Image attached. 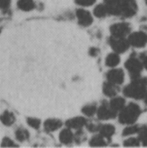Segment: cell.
I'll list each match as a JSON object with an SVG mask.
<instances>
[{"label": "cell", "instance_id": "cell-1", "mask_svg": "<svg viewBox=\"0 0 147 148\" xmlns=\"http://www.w3.org/2000/svg\"><path fill=\"white\" fill-rule=\"evenodd\" d=\"M108 14L125 18L133 17L138 11L135 0H104Z\"/></svg>", "mask_w": 147, "mask_h": 148}, {"label": "cell", "instance_id": "cell-5", "mask_svg": "<svg viewBox=\"0 0 147 148\" xmlns=\"http://www.w3.org/2000/svg\"><path fill=\"white\" fill-rule=\"evenodd\" d=\"M108 43L113 50L118 54L125 53L130 48L129 42L126 37H115L111 36L108 38Z\"/></svg>", "mask_w": 147, "mask_h": 148}, {"label": "cell", "instance_id": "cell-15", "mask_svg": "<svg viewBox=\"0 0 147 148\" xmlns=\"http://www.w3.org/2000/svg\"><path fill=\"white\" fill-rule=\"evenodd\" d=\"M60 141L64 145H70L74 142V134L70 128L67 127L60 133L59 135Z\"/></svg>", "mask_w": 147, "mask_h": 148}, {"label": "cell", "instance_id": "cell-6", "mask_svg": "<svg viewBox=\"0 0 147 148\" xmlns=\"http://www.w3.org/2000/svg\"><path fill=\"white\" fill-rule=\"evenodd\" d=\"M96 114L99 120L107 121L115 118L117 116V112L114 111L107 101H103L101 105L97 108Z\"/></svg>", "mask_w": 147, "mask_h": 148}, {"label": "cell", "instance_id": "cell-18", "mask_svg": "<svg viewBox=\"0 0 147 148\" xmlns=\"http://www.w3.org/2000/svg\"><path fill=\"white\" fill-rule=\"evenodd\" d=\"M0 121L3 125L9 127V126H11L14 124L16 118H15V115L13 114V113H11L10 111H4L0 115Z\"/></svg>", "mask_w": 147, "mask_h": 148}, {"label": "cell", "instance_id": "cell-13", "mask_svg": "<svg viewBox=\"0 0 147 148\" xmlns=\"http://www.w3.org/2000/svg\"><path fill=\"white\" fill-rule=\"evenodd\" d=\"M100 134L107 140L111 141L112 137L113 136L114 133H115V127L112 124H105V125H101L99 130Z\"/></svg>", "mask_w": 147, "mask_h": 148}, {"label": "cell", "instance_id": "cell-25", "mask_svg": "<svg viewBox=\"0 0 147 148\" xmlns=\"http://www.w3.org/2000/svg\"><path fill=\"white\" fill-rule=\"evenodd\" d=\"M87 140V135L86 134L82 131V129H79V130H76L75 134H74V141L80 145L81 143H83L84 141Z\"/></svg>", "mask_w": 147, "mask_h": 148}, {"label": "cell", "instance_id": "cell-34", "mask_svg": "<svg viewBox=\"0 0 147 148\" xmlns=\"http://www.w3.org/2000/svg\"><path fill=\"white\" fill-rule=\"evenodd\" d=\"M1 30H2V29L0 28V34H1Z\"/></svg>", "mask_w": 147, "mask_h": 148}, {"label": "cell", "instance_id": "cell-3", "mask_svg": "<svg viewBox=\"0 0 147 148\" xmlns=\"http://www.w3.org/2000/svg\"><path fill=\"white\" fill-rule=\"evenodd\" d=\"M141 114L140 107L133 102L125 106L119 114V122L124 125L134 124Z\"/></svg>", "mask_w": 147, "mask_h": 148}, {"label": "cell", "instance_id": "cell-8", "mask_svg": "<svg viewBox=\"0 0 147 148\" xmlns=\"http://www.w3.org/2000/svg\"><path fill=\"white\" fill-rule=\"evenodd\" d=\"M130 46L134 48H143L146 44V34L143 31H137L128 35L127 38Z\"/></svg>", "mask_w": 147, "mask_h": 148}, {"label": "cell", "instance_id": "cell-27", "mask_svg": "<svg viewBox=\"0 0 147 148\" xmlns=\"http://www.w3.org/2000/svg\"><path fill=\"white\" fill-rule=\"evenodd\" d=\"M138 134H139L138 139L139 140V141L142 142L144 146H146V127L143 126V127H139Z\"/></svg>", "mask_w": 147, "mask_h": 148}, {"label": "cell", "instance_id": "cell-20", "mask_svg": "<svg viewBox=\"0 0 147 148\" xmlns=\"http://www.w3.org/2000/svg\"><path fill=\"white\" fill-rule=\"evenodd\" d=\"M94 14L98 18H103L108 15V10L105 3H101L95 6L94 10Z\"/></svg>", "mask_w": 147, "mask_h": 148}, {"label": "cell", "instance_id": "cell-24", "mask_svg": "<svg viewBox=\"0 0 147 148\" xmlns=\"http://www.w3.org/2000/svg\"><path fill=\"white\" fill-rule=\"evenodd\" d=\"M139 127H140L139 125H134V124L128 125L122 131V136L126 137V136H131V135H133L135 134H138V132L139 130Z\"/></svg>", "mask_w": 147, "mask_h": 148}, {"label": "cell", "instance_id": "cell-2", "mask_svg": "<svg viewBox=\"0 0 147 148\" xmlns=\"http://www.w3.org/2000/svg\"><path fill=\"white\" fill-rule=\"evenodd\" d=\"M123 94L129 98L135 100H144L146 97V78H137L126 85L123 89Z\"/></svg>", "mask_w": 147, "mask_h": 148}, {"label": "cell", "instance_id": "cell-9", "mask_svg": "<svg viewBox=\"0 0 147 148\" xmlns=\"http://www.w3.org/2000/svg\"><path fill=\"white\" fill-rule=\"evenodd\" d=\"M107 79L111 83L121 85L125 80V73L120 69H112L107 73Z\"/></svg>", "mask_w": 147, "mask_h": 148}, {"label": "cell", "instance_id": "cell-28", "mask_svg": "<svg viewBox=\"0 0 147 148\" xmlns=\"http://www.w3.org/2000/svg\"><path fill=\"white\" fill-rule=\"evenodd\" d=\"M140 145V141L138 138H129L127 140H126L124 141V146L127 147H139Z\"/></svg>", "mask_w": 147, "mask_h": 148}, {"label": "cell", "instance_id": "cell-22", "mask_svg": "<svg viewBox=\"0 0 147 148\" xmlns=\"http://www.w3.org/2000/svg\"><path fill=\"white\" fill-rule=\"evenodd\" d=\"M15 136L18 141L23 142L29 138V133L27 129H25L23 127H19L16 129V131L15 133Z\"/></svg>", "mask_w": 147, "mask_h": 148}, {"label": "cell", "instance_id": "cell-16", "mask_svg": "<svg viewBox=\"0 0 147 148\" xmlns=\"http://www.w3.org/2000/svg\"><path fill=\"white\" fill-rule=\"evenodd\" d=\"M108 104L114 111L118 113L126 106V100L122 97L114 96V97H112V100L110 101Z\"/></svg>", "mask_w": 147, "mask_h": 148}, {"label": "cell", "instance_id": "cell-7", "mask_svg": "<svg viewBox=\"0 0 147 148\" xmlns=\"http://www.w3.org/2000/svg\"><path fill=\"white\" fill-rule=\"evenodd\" d=\"M131 29L130 24L126 22L117 23L110 27L111 36L115 37H126L130 34Z\"/></svg>", "mask_w": 147, "mask_h": 148}, {"label": "cell", "instance_id": "cell-19", "mask_svg": "<svg viewBox=\"0 0 147 148\" xmlns=\"http://www.w3.org/2000/svg\"><path fill=\"white\" fill-rule=\"evenodd\" d=\"M17 7L23 11H30L36 8L34 0H18Z\"/></svg>", "mask_w": 147, "mask_h": 148}, {"label": "cell", "instance_id": "cell-21", "mask_svg": "<svg viewBox=\"0 0 147 148\" xmlns=\"http://www.w3.org/2000/svg\"><path fill=\"white\" fill-rule=\"evenodd\" d=\"M89 145L90 147H106L107 144L106 140L101 134H96L93 136V138L90 140Z\"/></svg>", "mask_w": 147, "mask_h": 148}, {"label": "cell", "instance_id": "cell-14", "mask_svg": "<svg viewBox=\"0 0 147 148\" xmlns=\"http://www.w3.org/2000/svg\"><path fill=\"white\" fill-rule=\"evenodd\" d=\"M62 126V122L59 119H48L44 122V129L47 132H55L60 129Z\"/></svg>", "mask_w": 147, "mask_h": 148}, {"label": "cell", "instance_id": "cell-31", "mask_svg": "<svg viewBox=\"0 0 147 148\" xmlns=\"http://www.w3.org/2000/svg\"><path fill=\"white\" fill-rule=\"evenodd\" d=\"M1 147H17V145H16L10 138L5 137V138L3 139Z\"/></svg>", "mask_w": 147, "mask_h": 148}, {"label": "cell", "instance_id": "cell-23", "mask_svg": "<svg viewBox=\"0 0 147 148\" xmlns=\"http://www.w3.org/2000/svg\"><path fill=\"white\" fill-rule=\"evenodd\" d=\"M96 111H97L96 103H91V104L85 105L81 109V112L88 117H93L96 114Z\"/></svg>", "mask_w": 147, "mask_h": 148}, {"label": "cell", "instance_id": "cell-32", "mask_svg": "<svg viewBox=\"0 0 147 148\" xmlns=\"http://www.w3.org/2000/svg\"><path fill=\"white\" fill-rule=\"evenodd\" d=\"M11 0H0V9L1 10H7L10 5Z\"/></svg>", "mask_w": 147, "mask_h": 148}, {"label": "cell", "instance_id": "cell-30", "mask_svg": "<svg viewBox=\"0 0 147 148\" xmlns=\"http://www.w3.org/2000/svg\"><path fill=\"white\" fill-rule=\"evenodd\" d=\"M75 2L76 4L80 6L88 7V6H92L93 4H94L96 0H75Z\"/></svg>", "mask_w": 147, "mask_h": 148}, {"label": "cell", "instance_id": "cell-17", "mask_svg": "<svg viewBox=\"0 0 147 148\" xmlns=\"http://www.w3.org/2000/svg\"><path fill=\"white\" fill-rule=\"evenodd\" d=\"M120 62V57L118 53H111L106 58V65L109 68H115Z\"/></svg>", "mask_w": 147, "mask_h": 148}, {"label": "cell", "instance_id": "cell-12", "mask_svg": "<svg viewBox=\"0 0 147 148\" xmlns=\"http://www.w3.org/2000/svg\"><path fill=\"white\" fill-rule=\"evenodd\" d=\"M120 86L119 85L111 83L109 82H106L103 84V87H102L103 94L106 96L110 97V98L116 96L118 95V93L120 92Z\"/></svg>", "mask_w": 147, "mask_h": 148}, {"label": "cell", "instance_id": "cell-11", "mask_svg": "<svg viewBox=\"0 0 147 148\" xmlns=\"http://www.w3.org/2000/svg\"><path fill=\"white\" fill-rule=\"evenodd\" d=\"M87 122H88V121L86 118L78 116V117H74V118L68 119L65 124H66V127L70 129L79 130V129H82V127H84L86 126Z\"/></svg>", "mask_w": 147, "mask_h": 148}, {"label": "cell", "instance_id": "cell-26", "mask_svg": "<svg viewBox=\"0 0 147 148\" xmlns=\"http://www.w3.org/2000/svg\"><path fill=\"white\" fill-rule=\"evenodd\" d=\"M27 123H28V125L30 127H32V128H34V129H38L39 127H40V126H41V121L39 120V119H37V118H34V117H29V118H28L27 119Z\"/></svg>", "mask_w": 147, "mask_h": 148}, {"label": "cell", "instance_id": "cell-4", "mask_svg": "<svg viewBox=\"0 0 147 148\" xmlns=\"http://www.w3.org/2000/svg\"><path fill=\"white\" fill-rule=\"evenodd\" d=\"M125 67L127 69L131 76V79L133 80V79H137L140 77L141 72L145 66L143 62H141V60L137 56L133 54L126 62Z\"/></svg>", "mask_w": 147, "mask_h": 148}, {"label": "cell", "instance_id": "cell-33", "mask_svg": "<svg viewBox=\"0 0 147 148\" xmlns=\"http://www.w3.org/2000/svg\"><path fill=\"white\" fill-rule=\"evenodd\" d=\"M88 54L90 56H93V57H96L99 54H100V49L96 47H93L91 48L89 50H88Z\"/></svg>", "mask_w": 147, "mask_h": 148}, {"label": "cell", "instance_id": "cell-10", "mask_svg": "<svg viewBox=\"0 0 147 148\" xmlns=\"http://www.w3.org/2000/svg\"><path fill=\"white\" fill-rule=\"evenodd\" d=\"M76 17L78 19V23L83 27L90 26L94 21L91 13L84 9H78L76 10Z\"/></svg>", "mask_w": 147, "mask_h": 148}, {"label": "cell", "instance_id": "cell-29", "mask_svg": "<svg viewBox=\"0 0 147 148\" xmlns=\"http://www.w3.org/2000/svg\"><path fill=\"white\" fill-rule=\"evenodd\" d=\"M101 126V124L96 123V122H87L85 127H87V129L88 130V132H90V133H97V132H99Z\"/></svg>", "mask_w": 147, "mask_h": 148}]
</instances>
